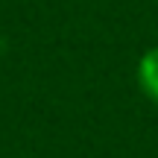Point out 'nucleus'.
<instances>
[{
    "mask_svg": "<svg viewBox=\"0 0 158 158\" xmlns=\"http://www.w3.org/2000/svg\"><path fill=\"white\" fill-rule=\"evenodd\" d=\"M135 79H138L141 94L158 106V44L141 53V59L135 64Z\"/></svg>",
    "mask_w": 158,
    "mask_h": 158,
    "instance_id": "1",
    "label": "nucleus"
}]
</instances>
